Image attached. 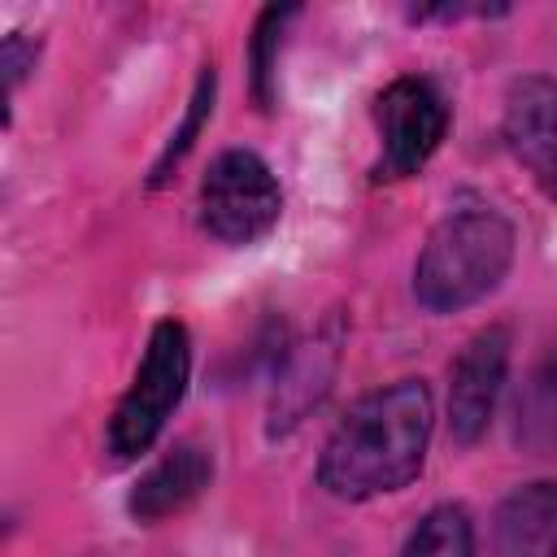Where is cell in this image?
Listing matches in <instances>:
<instances>
[{
  "instance_id": "cell-8",
  "label": "cell",
  "mask_w": 557,
  "mask_h": 557,
  "mask_svg": "<svg viewBox=\"0 0 557 557\" xmlns=\"http://www.w3.org/2000/svg\"><path fill=\"white\" fill-rule=\"evenodd\" d=\"M213 479V457L200 444H174L126 496V509L135 522H161L178 509H187Z\"/></svg>"
},
{
  "instance_id": "cell-10",
  "label": "cell",
  "mask_w": 557,
  "mask_h": 557,
  "mask_svg": "<svg viewBox=\"0 0 557 557\" xmlns=\"http://www.w3.org/2000/svg\"><path fill=\"white\" fill-rule=\"evenodd\" d=\"M400 557H474V522L461 505H435L409 531Z\"/></svg>"
},
{
  "instance_id": "cell-11",
  "label": "cell",
  "mask_w": 557,
  "mask_h": 557,
  "mask_svg": "<svg viewBox=\"0 0 557 557\" xmlns=\"http://www.w3.org/2000/svg\"><path fill=\"white\" fill-rule=\"evenodd\" d=\"M326 357H335V344H313V352H300L296 366L278 379V396H274V431H287L292 422H300V413H305L309 405H318V396L331 387L326 379H331L335 366H322V370H318V361H326Z\"/></svg>"
},
{
  "instance_id": "cell-5",
  "label": "cell",
  "mask_w": 557,
  "mask_h": 557,
  "mask_svg": "<svg viewBox=\"0 0 557 557\" xmlns=\"http://www.w3.org/2000/svg\"><path fill=\"white\" fill-rule=\"evenodd\" d=\"M448 117H453L448 100L440 96V87L431 78L405 74V78L387 83L374 100V122H379V139H383L379 178L418 174L444 144Z\"/></svg>"
},
{
  "instance_id": "cell-16",
  "label": "cell",
  "mask_w": 557,
  "mask_h": 557,
  "mask_svg": "<svg viewBox=\"0 0 557 557\" xmlns=\"http://www.w3.org/2000/svg\"><path fill=\"white\" fill-rule=\"evenodd\" d=\"M548 557H557V540H553V548H548Z\"/></svg>"
},
{
  "instance_id": "cell-3",
  "label": "cell",
  "mask_w": 557,
  "mask_h": 557,
  "mask_svg": "<svg viewBox=\"0 0 557 557\" xmlns=\"http://www.w3.org/2000/svg\"><path fill=\"white\" fill-rule=\"evenodd\" d=\"M191 379V339L187 326L174 318H161L148 335L144 361L126 387V396L117 400L109 431H104V448L113 461H131L139 453L152 448V440L165 431V418L178 409L183 392Z\"/></svg>"
},
{
  "instance_id": "cell-1",
  "label": "cell",
  "mask_w": 557,
  "mask_h": 557,
  "mask_svg": "<svg viewBox=\"0 0 557 557\" xmlns=\"http://www.w3.org/2000/svg\"><path fill=\"white\" fill-rule=\"evenodd\" d=\"M435 431V400L422 379L387 383L361 396L326 435L318 483L339 500H370L409 487L422 474Z\"/></svg>"
},
{
  "instance_id": "cell-15",
  "label": "cell",
  "mask_w": 557,
  "mask_h": 557,
  "mask_svg": "<svg viewBox=\"0 0 557 557\" xmlns=\"http://www.w3.org/2000/svg\"><path fill=\"white\" fill-rule=\"evenodd\" d=\"M35 39H26V35H4V44H0V65H4V87L9 91H17V83L26 78V70H35Z\"/></svg>"
},
{
  "instance_id": "cell-6",
  "label": "cell",
  "mask_w": 557,
  "mask_h": 557,
  "mask_svg": "<svg viewBox=\"0 0 557 557\" xmlns=\"http://www.w3.org/2000/svg\"><path fill=\"white\" fill-rule=\"evenodd\" d=\"M509 326H483L470 335L448 374V426L457 444H479L492 426L505 374H509Z\"/></svg>"
},
{
  "instance_id": "cell-7",
  "label": "cell",
  "mask_w": 557,
  "mask_h": 557,
  "mask_svg": "<svg viewBox=\"0 0 557 557\" xmlns=\"http://www.w3.org/2000/svg\"><path fill=\"white\" fill-rule=\"evenodd\" d=\"M500 135L527 174L557 200V78L522 74L505 91Z\"/></svg>"
},
{
  "instance_id": "cell-2",
  "label": "cell",
  "mask_w": 557,
  "mask_h": 557,
  "mask_svg": "<svg viewBox=\"0 0 557 557\" xmlns=\"http://www.w3.org/2000/svg\"><path fill=\"white\" fill-rule=\"evenodd\" d=\"M513 226L496 209H457L422 244L413 261V296L431 313H457L500 287L513 265Z\"/></svg>"
},
{
  "instance_id": "cell-9",
  "label": "cell",
  "mask_w": 557,
  "mask_h": 557,
  "mask_svg": "<svg viewBox=\"0 0 557 557\" xmlns=\"http://www.w3.org/2000/svg\"><path fill=\"white\" fill-rule=\"evenodd\" d=\"M557 540V483H527L509 492L492 522L496 557H540Z\"/></svg>"
},
{
  "instance_id": "cell-13",
  "label": "cell",
  "mask_w": 557,
  "mask_h": 557,
  "mask_svg": "<svg viewBox=\"0 0 557 557\" xmlns=\"http://www.w3.org/2000/svg\"><path fill=\"white\" fill-rule=\"evenodd\" d=\"M296 9H265L257 22V35H252V91H257L261 109H270V100H274V52H278L283 22Z\"/></svg>"
},
{
  "instance_id": "cell-4",
  "label": "cell",
  "mask_w": 557,
  "mask_h": 557,
  "mask_svg": "<svg viewBox=\"0 0 557 557\" xmlns=\"http://www.w3.org/2000/svg\"><path fill=\"white\" fill-rule=\"evenodd\" d=\"M283 191L274 170L252 148H226L209 161L200 178V226L231 244H257L278 226Z\"/></svg>"
},
{
  "instance_id": "cell-12",
  "label": "cell",
  "mask_w": 557,
  "mask_h": 557,
  "mask_svg": "<svg viewBox=\"0 0 557 557\" xmlns=\"http://www.w3.org/2000/svg\"><path fill=\"white\" fill-rule=\"evenodd\" d=\"M213 87H218L213 65H205V70H200V78H196V91H191L187 117H183V126L170 135V144H165V152H161V161H157V170H152V183H165V178H170V170H174V165L187 157V148L196 144V135H200L205 117L213 113Z\"/></svg>"
},
{
  "instance_id": "cell-14",
  "label": "cell",
  "mask_w": 557,
  "mask_h": 557,
  "mask_svg": "<svg viewBox=\"0 0 557 557\" xmlns=\"http://www.w3.org/2000/svg\"><path fill=\"white\" fill-rule=\"evenodd\" d=\"M518 413H522V426L527 431L531 426H548L544 431V444L557 440V426H553L557 422V357L548 366H540V374L531 379V392H527V409H518Z\"/></svg>"
}]
</instances>
